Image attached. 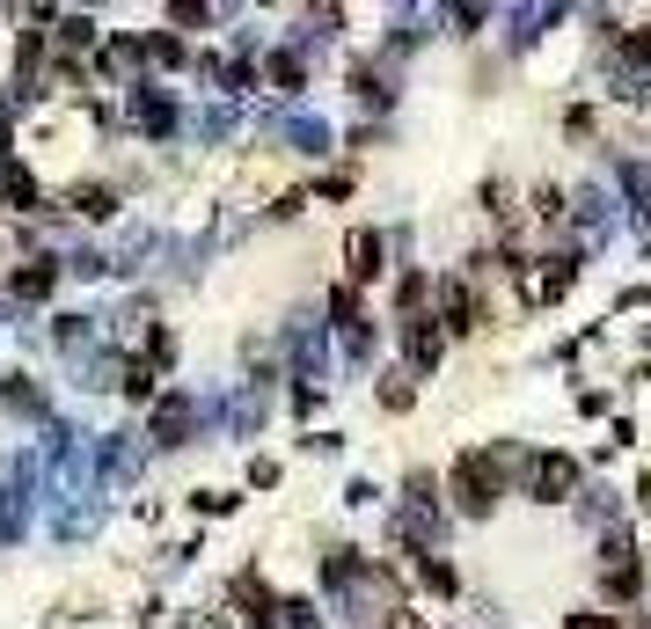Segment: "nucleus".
Instances as JSON below:
<instances>
[{"mask_svg": "<svg viewBox=\"0 0 651 629\" xmlns=\"http://www.w3.org/2000/svg\"><path fill=\"white\" fill-rule=\"evenodd\" d=\"M534 212H542V220H563V191H549V183H542V191H534Z\"/></svg>", "mask_w": 651, "mask_h": 629, "instance_id": "12", "label": "nucleus"}, {"mask_svg": "<svg viewBox=\"0 0 651 629\" xmlns=\"http://www.w3.org/2000/svg\"><path fill=\"white\" fill-rule=\"evenodd\" d=\"M124 396H140V402H147V396H154V373L132 367V373H124Z\"/></svg>", "mask_w": 651, "mask_h": 629, "instance_id": "13", "label": "nucleus"}, {"mask_svg": "<svg viewBox=\"0 0 651 629\" xmlns=\"http://www.w3.org/2000/svg\"><path fill=\"white\" fill-rule=\"evenodd\" d=\"M191 506H198V512H234V490H198Z\"/></svg>", "mask_w": 651, "mask_h": 629, "instance_id": "11", "label": "nucleus"}, {"mask_svg": "<svg viewBox=\"0 0 651 629\" xmlns=\"http://www.w3.org/2000/svg\"><path fill=\"white\" fill-rule=\"evenodd\" d=\"M344 257H352V286L381 279V234H373V228H359L352 242H344Z\"/></svg>", "mask_w": 651, "mask_h": 629, "instance_id": "6", "label": "nucleus"}, {"mask_svg": "<svg viewBox=\"0 0 651 629\" xmlns=\"http://www.w3.org/2000/svg\"><path fill=\"white\" fill-rule=\"evenodd\" d=\"M381 402H388V410H410V373H388V388H381Z\"/></svg>", "mask_w": 651, "mask_h": 629, "instance_id": "10", "label": "nucleus"}, {"mask_svg": "<svg viewBox=\"0 0 651 629\" xmlns=\"http://www.w3.org/2000/svg\"><path fill=\"white\" fill-rule=\"evenodd\" d=\"M637 586H644V571H637L630 542H615V557L600 563V593H608V600H637Z\"/></svg>", "mask_w": 651, "mask_h": 629, "instance_id": "5", "label": "nucleus"}, {"mask_svg": "<svg viewBox=\"0 0 651 629\" xmlns=\"http://www.w3.org/2000/svg\"><path fill=\"white\" fill-rule=\"evenodd\" d=\"M571 490H579V461L571 455H534V498H542V506H563Z\"/></svg>", "mask_w": 651, "mask_h": 629, "instance_id": "4", "label": "nucleus"}, {"mask_svg": "<svg viewBox=\"0 0 651 629\" xmlns=\"http://www.w3.org/2000/svg\"><path fill=\"white\" fill-rule=\"evenodd\" d=\"M73 206L89 212V220H103V212H118V198H110L103 183H81V191H73Z\"/></svg>", "mask_w": 651, "mask_h": 629, "instance_id": "8", "label": "nucleus"}, {"mask_svg": "<svg viewBox=\"0 0 651 629\" xmlns=\"http://www.w3.org/2000/svg\"><path fill=\"white\" fill-rule=\"evenodd\" d=\"M637 498H644V512H651V476H644V483H637Z\"/></svg>", "mask_w": 651, "mask_h": 629, "instance_id": "16", "label": "nucleus"}, {"mask_svg": "<svg viewBox=\"0 0 651 629\" xmlns=\"http://www.w3.org/2000/svg\"><path fill=\"white\" fill-rule=\"evenodd\" d=\"M59 37H67V44H89V37H96V22H81V16H67V22H59Z\"/></svg>", "mask_w": 651, "mask_h": 629, "instance_id": "14", "label": "nucleus"}, {"mask_svg": "<svg viewBox=\"0 0 651 629\" xmlns=\"http://www.w3.org/2000/svg\"><path fill=\"white\" fill-rule=\"evenodd\" d=\"M16 293H22V300H44V293H52V263H30V271H16Z\"/></svg>", "mask_w": 651, "mask_h": 629, "instance_id": "7", "label": "nucleus"}, {"mask_svg": "<svg viewBox=\"0 0 651 629\" xmlns=\"http://www.w3.org/2000/svg\"><path fill=\"white\" fill-rule=\"evenodd\" d=\"M418 578L432 586V593H454V571H447L440 557H418Z\"/></svg>", "mask_w": 651, "mask_h": 629, "instance_id": "9", "label": "nucleus"}, {"mask_svg": "<svg viewBox=\"0 0 651 629\" xmlns=\"http://www.w3.org/2000/svg\"><path fill=\"white\" fill-rule=\"evenodd\" d=\"M440 300H447V337H475V330H491V308H483V300L469 293V279H447L440 286Z\"/></svg>", "mask_w": 651, "mask_h": 629, "instance_id": "2", "label": "nucleus"}, {"mask_svg": "<svg viewBox=\"0 0 651 629\" xmlns=\"http://www.w3.org/2000/svg\"><path fill=\"white\" fill-rule=\"evenodd\" d=\"M271 81H279V88H300V59H271Z\"/></svg>", "mask_w": 651, "mask_h": 629, "instance_id": "15", "label": "nucleus"}, {"mask_svg": "<svg viewBox=\"0 0 651 629\" xmlns=\"http://www.w3.org/2000/svg\"><path fill=\"white\" fill-rule=\"evenodd\" d=\"M498 498H505V455H491V447L461 455L454 461V506L469 512V520H491Z\"/></svg>", "mask_w": 651, "mask_h": 629, "instance_id": "1", "label": "nucleus"}, {"mask_svg": "<svg viewBox=\"0 0 651 629\" xmlns=\"http://www.w3.org/2000/svg\"><path fill=\"white\" fill-rule=\"evenodd\" d=\"M403 351H410V367H418V373L440 367V351H447L440 314H403Z\"/></svg>", "mask_w": 651, "mask_h": 629, "instance_id": "3", "label": "nucleus"}]
</instances>
